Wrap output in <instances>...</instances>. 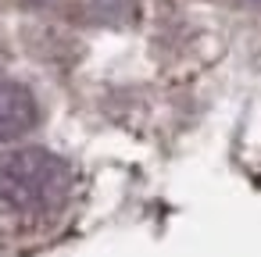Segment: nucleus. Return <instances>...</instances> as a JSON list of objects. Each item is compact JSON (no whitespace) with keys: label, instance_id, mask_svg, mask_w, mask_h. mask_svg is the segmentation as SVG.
<instances>
[{"label":"nucleus","instance_id":"f03ea898","mask_svg":"<svg viewBox=\"0 0 261 257\" xmlns=\"http://www.w3.org/2000/svg\"><path fill=\"white\" fill-rule=\"evenodd\" d=\"M36 125V97L11 79H0V143L18 139Z\"/></svg>","mask_w":261,"mask_h":257},{"label":"nucleus","instance_id":"f257e3e1","mask_svg":"<svg viewBox=\"0 0 261 257\" xmlns=\"http://www.w3.org/2000/svg\"><path fill=\"white\" fill-rule=\"evenodd\" d=\"M72 189V168L40 147L8 150L0 157V200L25 214H43L65 204Z\"/></svg>","mask_w":261,"mask_h":257}]
</instances>
